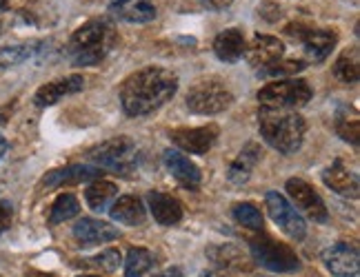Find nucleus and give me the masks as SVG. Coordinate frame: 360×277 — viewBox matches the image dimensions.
Here are the masks:
<instances>
[{
	"label": "nucleus",
	"mask_w": 360,
	"mask_h": 277,
	"mask_svg": "<svg viewBox=\"0 0 360 277\" xmlns=\"http://www.w3.org/2000/svg\"><path fill=\"white\" fill-rule=\"evenodd\" d=\"M172 142L185 151V154H196V156H205L216 144L218 137V127L216 124H205V127H185V129H174L169 133Z\"/></svg>",
	"instance_id": "11"
},
{
	"label": "nucleus",
	"mask_w": 360,
	"mask_h": 277,
	"mask_svg": "<svg viewBox=\"0 0 360 277\" xmlns=\"http://www.w3.org/2000/svg\"><path fill=\"white\" fill-rule=\"evenodd\" d=\"M7 149H9V144H7V140L3 135H0V160L5 158V154H7Z\"/></svg>",
	"instance_id": "39"
},
{
	"label": "nucleus",
	"mask_w": 360,
	"mask_h": 277,
	"mask_svg": "<svg viewBox=\"0 0 360 277\" xmlns=\"http://www.w3.org/2000/svg\"><path fill=\"white\" fill-rule=\"evenodd\" d=\"M245 51H247L245 36L240 29H236V27L220 32L214 40V53H216V58L223 62H229V65L238 62L245 55Z\"/></svg>",
	"instance_id": "21"
},
{
	"label": "nucleus",
	"mask_w": 360,
	"mask_h": 277,
	"mask_svg": "<svg viewBox=\"0 0 360 277\" xmlns=\"http://www.w3.org/2000/svg\"><path fill=\"white\" fill-rule=\"evenodd\" d=\"M258 13L265 20H269V22H274V20H278L281 16H283V11H281V5H276V3H262V5H258Z\"/></svg>",
	"instance_id": "34"
},
{
	"label": "nucleus",
	"mask_w": 360,
	"mask_h": 277,
	"mask_svg": "<svg viewBox=\"0 0 360 277\" xmlns=\"http://www.w3.org/2000/svg\"><path fill=\"white\" fill-rule=\"evenodd\" d=\"M116 29L107 18H94L80 25L67 43V58L76 67H94L116 47Z\"/></svg>",
	"instance_id": "2"
},
{
	"label": "nucleus",
	"mask_w": 360,
	"mask_h": 277,
	"mask_svg": "<svg viewBox=\"0 0 360 277\" xmlns=\"http://www.w3.org/2000/svg\"><path fill=\"white\" fill-rule=\"evenodd\" d=\"M311 87L302 78H285L269 82L258 91L260 107H278V109H298L311 100Z\"/></svg>",
	"instance_id": "5"
},
{
	"label": "nucleus",
	"mask_w": 360,
	"mask_h": 277,
	"mask_svg": "<svg viewBox=\"0 0 360 277\" xmlns=\"http://www.w3.org/2000/svg\"><path fill=\"white\" fill-rule=\"evenodd\" d=\"M245 53H247V60L256 69H262V67H267V65L283 58L285 45L274 36H256L254 43L249 45V49Z\"/></svg>",
	"instance_id": "20"
},
{
	"label": "nucleus",
	"mask_w": 360,
	"mask_h": 277,
	"mask_svg": "<svg viewBox=\"0 0 360 277\" xmlns=\"http://www.w3.org/2000/svg\"><path fill=\"white\" fill-rule=\"evenodd\" d=\"M154 277H183V273H180L178 269H169V271H165L160 275H154Z\"/></svg>",
	"instance_id": "37"
},
{
	"label": "nucleus",
	"mask_w": 360,
	"mask_h": 277,
	"mask_svg": "<svg viewBox=\"0 0 360 277\" xmlns=\"http://www.w3.org/2000/svg\"><path fill=\"white\" fill-rule=\"evenodd\" d=\"M147 204H149L151 215H154V219L160 227H174L183 219V204L174 196H167V193L151 191L147 196Z\"/></svg>",
	"instance_id": "17"
},
{
	"label": "nucleus",
	"mask_w": 360,
	"mask_h": 277,
	"mask_svg": "<svg viewBox=\"0 0 360 277\" xmlns=\"http://www.w3.org/2000/svg\"><path fill=\"white\" fill-rule=\"evenodd\" d=\"M109 215L112 219L120 222V224H127V227H141L145 224L147 219V209L141 198L136 196H122V198H116L112 209H109Z\"/></svg>",
	"instance_id": "22"
},
{
	"label": "nucleus",
	"mask_w": 360,
	"mask_h": 277,
	"mask_svg": "<svg viewBox=\"0 0 360 277\" xmlns=\"http://www.w3.org/2000/svg\"><path fill=\"white\" fill-rule=\"evenodd\" d=\"M109 11L124 22H151L156 18V5L151 0H109Z\"/></svg>",
	"instance_id": "18"
},
{
	"label": "nucleus",
	"mask_w": 360,
	"mask_h": 277,
	"mask_svg": "<svg viewBox=\"0 0 360 277\" xmlns=\"http://www.w3.org/2000/svg\"><path fill=\"white\" fill-rule=\"evenodd\" d=\"M120 264H122V255H120L118 248H107V251H103L101 255L82 262V266L85 269H96V271H103V273H114Z\"/></svg>",
	"instance_id": "33"
},
{
	"label": "nucleus",
	"mask_w": 360,
	"mask_h": 277,
	"mask_svg": "<svg viewBox=\"0 0 360 277\" xmlns=\"http://www.w3.org/2000/svg\"><path fill=\"white\" fill-rule=\"evenodd\" d=\"M233 102L231 91L216 80H202L187 93V109L198 116H214L229 109Z\"/></svg>",
	"instance_id": "7"
},
{
	"label": "nucleus",
	"mask_w": 360,
	"mask_h": 277,
	"mask_svg": "<svg viewBox=\"0 0 360 277\" xmlns=\"http://www.w3.org/2000/svg\"><path fill=\"white\" fill-rule=\"evenodd\" d=\"M249 246H252V255L256 259V264L265 266L274 273H292L300 269V259L294 248L283 242H276L267 238V235H258Z\"/></svg>",
	"instance_id": "6"
},
{
	"label": "nucleus",
	"mask_w": 360,
	"mask_h": 277,
	"mask_svg": "<svg viewBox=\"0 0 360 277\" xmlns=\"http://www.w3.org/2000/svg\"><path fill=\"white\" fill-rule=\"evenodd\" d=\"M307 67L304 65V60H276L267 67L258 69V76L262 78H292L296 74H300L302 69Z\"/></svg>",
	"instance_id": "30"
},
{
	"label": "nucleus",
	"mask_w": 360,
	"mask_h": 277,
	"mask_svg": "<svg viewBox=\"0 0 360 277\" xmlns=\"http://www.w3.org/2000/svg\"><path fill=\"white\" fill-rule=\"evenodd\" d=\"M85 277H98V275H85Z\"/></svg>",
	"instance_id": "41"
},
{
	"label": "nucleus",
	"mask_w": 360,
	"mask_h": 277,
	"mask_svg": "<svg viewBox=\"0 0 360 277\" xmlns=\"http://www.w3.org/2000/svg\"><path fill=\"white\" fill-rule=\"evenodd\" d=\"M13 219V209L9 202H0V233H5L11 227Z\"/></svg>",
	"instance_id": "35"
},
{
	"label": "nucleus",
	"mask_w": 360,
	"mask_h": 277,
	"mask_svg": "<svg viewBox=\"0 0 360 277\" xmlns=\"http://www.w3.org/2000/svg\"><path fill=\"white\" fill-rule=\"evenodd\" d=\"M89 160L98 166V169L129 175L138 166V147L131 137L118 135V137H112V140L103 142L101 147L91 149Z\"/></svg>",
	"instance_id": "4"
},
{
	"label": "nucleus",
	"mask_w": 360,
	"mask_h": 277,
	"mask_svg": "<svg viewBox=\"0 0 360 277\" xmlns=\"http://www.w3.org/2000/svg\"><path fill=\"white\" fill-rule=\"evenodd\" d=\"M336 133L342 137L345 142L358 144L360 142V122H358V116L349 114V111H338V116H336Z\"/></svg>",
	"instance_id": "31"
},
{
	"label": "nucleus",
	"mask_w": 360,
	"mask_h": 277,
	"mask_svg": "<svg viewBox=\"0 0 360 277\" xmlns=\"http://www.w3.org/2000/svg\"><path fill=\"white\" fill-rule=\"evenodd\" d=\"M200 3L205 5V7H210V9H216V11H220V9H225V7H229L233 0H200Z\"/></svg>",
	"instance_id": "36"
},
{
	"label": "nucleus",
	"mask_w": 360,
	"mask_h": 277,
	"mask_svg": "<svg viewBox=\"0 0 360 277\" xmlns=\"http://www.w3.org/2000/svg\"><path fill=\"white\" fill-rule=\"evenodd\" d=\"M7 7H9V0H0V13H3Z\"/></svg>",
	"instance_id": "40"
},
{
	"label": "nucleus",
	"mask_w": 360,
	"mask_h": 277,
	"mask_svg": "<svg viewBox=\"0 0 360 277\" xmlns=\"http://www.w3.org/2000/svg\"><path fill=\"white\" fill-rule=\"evenodd\" d=\"M334 76L345 82V85H356L360 78V67H358V51H345L334 65Z\"/></svg>",
	"instance_id": "28"
},
{
	"label": "nucleus",
	"mask_w": 360,
	"mask_h": 277,
	"mask_svg": "<svg viewBox=\"0 0 360 277\" xmlns=\"http://www.w3.org/2000/svg\"><path fill=\"white\" fill-rule=\"evenodd\" d=\"M323 182L334 193L345 196V198H358V193H360L358 175L354 171H349L340 160H336L334 164L327 166L323 171Z\"/></svg>",
	"instance_id": "16"
},
{
	"label": "nucleus",
	"mask_w": 360,
	"mask_h": 277,
	"mask_svg": "<svg viewBox=\"0 0 360 277\" xmlns=\"http://www.w3.org/2000/svg\"><path fill=\"white\" fill-rule=\"evenodd\" d=\"M80 213V204L78 198L72 193H63L56 198V202L51 204V213H49V224H60V222L72 219Z\"/></svg>",
	"instance_id": "27"
},
{
	"label": "nucleus",
	"mask_w": 360,
	"mask_h": 277,
	"mask_svg": "<svg viewBox=\"0 0 360 277\" xmlns=\"http://www.w3.org/2000/svg\"><path fill=\"white\" fill-rule=\"evenodd\" d=\"M285 32L300 40L304 55H307V60H311V62H323L338 43L336 32L318 29V27H307V25H300V22L287 25Z\"/></svg>",
	"instance_id": "8"
},
{
	"label": "nucleus",
	"mask_w": 360,
	"mask_h": 277,
	"mask_svg": "<svg viewBox=\"0 0 360 277\" xmlns=\"http://www.w3.org/2000/svg\"><path fill=\"white\" fill-rule=\"evenodd\" d=\"M47 40H34V43H25V45H11L0 49V69H9V67H18L32 58L43 55L49 47Z\"/></svg>",
	"instance_id": "23"
},
{
	"label": "nucleus",
	"mask_w": 360,
	"mask_h": 277,
	"mask_svg": "<svg viewBox=\"0 0 360 277\" xmlns=\"http://www.w3.org/2000/svg\"><path fill=\"white\" fill-rule=\"evenodd\" d=\"M103 169L98 166H89V164H72L65 166V169H53L43 177V187L47 189H56L65 184H80V182H94V180H103Z\"/></svg>",
	"instance_id": "14"
},
{
	"label": "nucleus",
	"mask_w": 360,
	"mask_h": 277,
	"mask_svg": "<svg viewBox=\"0 0 360 277\" xmlns=\"http://www.w3.org/2000/svg\"><path fill=\"white\" fill-rule=\"evenodd\" d=\"M116 198H118V187L114 182H107V180H94L85 191L87 206L96 213L109 211V206L114 204Z\"/></svg>",
	"instance_id": "25"
},
{
	"label": "nucleus",
	"mask_w": 360,
	"mask_h": 277,
	"mask_svg": "<svg viewBox=\"0 0 360 277\" xmlns=\"http://www.w3.org/2000/svg\"><path fill=\"white\" fill-rule=\"evenodd\" d=\"M178 91V76L162 67H145L124 78L120 87L122 111L131 118L149 116L167 104Z\"/></svg>",
	"instance_id": "1"
},
{
	"label": "nucleus",
	"mask_w": 360,
	"mask_h": 277,
	"mask_svg": "<svg viewBox=\"0 0 360 277\" xmlns=\"http://www.w3.org/2000/svg\"><path fill=\"white\" fill-rule=\"evenodd\" d=\"M207 255H210V259L214 262V264L223 271H247L249 269L243 251H238L236 246H229V244L212 246L210 251H207Z\"/></svg>",
	"instance_id": "26"
},
{
	"label": "nucleus",
	"mask_w": 360,
	"mask_h": 277,
	"mask_svg": "<svg viewBox=\"0 0 360 277\" xmlns=\"http://www.w3.org/2000/svg\"><path fill=\"white\" fill-rule=\"evenodd\" d=\"M151 266H154V255H151L147 248H129L127 257H124V275L141 277Z\"/></svg>",
	"instance_id": "29"
},
{
	"label": "nucleus",
	"mask_w": 360,
	"mask_h": 277,
	"mask_svg": "<svg viewBox=\"0 0 360 277\" xmlns=\"http://www.w3.org/2000/svg\"><path fill=\"white\" fill-rule=\"evenodd\" d=\"M258 127L265 142L276 151L289 156L296 154L302 147L307 124L304 118L294 109H278V107H260L258 111Z\"/></svg>",
	"instance_id": "3"
},
{
	"label": "nucleus",
	"mask_w": 360,
	"mask_h": 277,
	"mask_svg": "<svg viewBox=\"0 0 360 277\" xmlns=\"http://www.w3.org/2000/svg\"><path fill=\"white\" fill-rule=\"evenodd\" d=\"M260 162V147L256 142H249L243 147V151L238 154V158L231 162L227 177L231 184H245L249 177H252V171L256 169V164Z\"/></svg>",
	"instance_id": "24"
},
{
	"label": "nucleus",
	"mask_w": 360,
	"mask_h": 277,
	"mask_svg": "<svg viewBox=\"0 0 360 277\" xmlns=\"http://www.w3.org/2000/svg\"><path fill=\"white\" fill-rule=\"evenodd\" d=\"M285 189L289 193V198H292V202L309 219L318 222V224H325V222L329 219V213H327V206H325L323 198L318 196V193L314 191V187H309L304 180H300V177L287 180Z\"/></svg>",
	"instance_id": "10"
},
{
	"label": "nucleus",
	"mask_w": 360,
	"mask_h": 277,
	"mask_svg": "<svg viewBox=\"0 0 360 277\" xmlns=\"http://www.w3.org/2000/svg\"><path fill=\"white\" fill-rule=\"evenodd\" d=\"M233 219H236L238 224H243L245 229H252V231H262V224H265L262 213L249 202H240L233 206Z\"/></svg>",
	"instance_id": "32"
},
{
	"label": "nucleus",
	"mask_w": 360,
	"mask_h": 277,
	"mask_svg": "<svg viewBox=\"0 0 360 277\" xmlns=\"http://www.w3.org/2000/svg\"><path fill=\"white\" fill-rule=\"evenodd\" d=\"M265 204H267V211H269L271 219L281 227V231L285 235H289V238L296 242H300L304 238L307 224H304L302 215L287 202L285 196H281V193H276V191H269L265 196Z\"/></svg>",
	"instance_id": "9"
},
{
	"label": "nucleus",
	"mask_w": 360,
	"mask_h": 277,
	"mask_svg": "<svg viewBox=\"0 0 360 277\" xmlns=\"http://www.w3.org/2000/svg\"><path fill=\"white\" fill-rule=\"evenodd\" d=\"M165 166H167V171L185 189H198L200 177H202L200 175V169L187 156L180 154V151H172V149L165 151Z\"/></svg>",
	"instance_id": "19"
},
{
	"label": "nucleus",
	"mask_w": 360,
	"mask_h": 277,
	"mask_svg": "<svg viewBox=\"0 0 360 277\" xmlns=\"http://www.w3.org/2000/svg\"><path fill=\"white\" fill-rule=\"evenodd\" d=\"M323 262L327 271L334 277H358L360 255L358 248L349 242H336L323 253Z\"/></svg>",
	"instance_id": "12"
},
{
	"label": "nucleus",
	"mask_w": 360,
	"mask_h": 277,
	"mask_svg": "<svg viewBox=\"0 0 360 277\" xmlns=\"http://www.w3.org/2000/svg\"><path fill=\"white\" fill-rule=\"evenodd\" d=\"M118 229L107 224L103 219H94V217H82L74 224V238L76 244L82 248H89L96 244H103V242H112L118 238Z\"/></svg>",
	"instance_id": "13"
},
{
	"label": "nucleus",
	"mask_w": 360,
	"mask_h": 277,
	"mask_svg": "<svg viewBox=\"0 0 360 277\" xmlns=\"http://www.w3.org/2000/svg\"><path fill=\"white\" fill-rule=\"evenodd\" d=\"M82 87H85V78L82 76H67V78H58L53 82H47V85H43L36 95H34V102L38 107H51L56 104L58 100H63L65 95H74L78 93Z\"/></svg>",
	"instance_id": "15"
},
{
	"label": "nucleus",
	"mask_w": 360,
	"mask_h": 277,
	"mask_svg": "<svg viewBox=\"0 0 360 277\" xmlns=\"http://www.w3.org/2000/svg\"><path fill=\"white\" fill-rule=\"evenodd\" d=\"M200 277H227V273H223V271H202Z\"/></svg>",
	"instance_id": "38"
}]
</instances>
